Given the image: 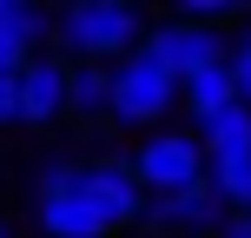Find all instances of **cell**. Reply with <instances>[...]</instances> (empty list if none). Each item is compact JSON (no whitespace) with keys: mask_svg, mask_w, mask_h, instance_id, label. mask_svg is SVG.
Returning <instances> with one entry per match:
<instances>
[{"mask_svg":"<svg viewBox=\"0 0 251 238\" xmlns=\"http://www.w3.org/2000/svg\"><path fill=\"white\" fill-rule=\"evenodd\" d=\"M152 13L132 0H66L47 7V53H60L66 66H113L126 53H139Z\"/></svg>","mask_w":251,"mask_h":238,"instance_id":"obj_1","label":"cell"},{"mask_svg":"<svg viewBox=\"0 0 251 238\" xmlns=\"http://www.w3.org/2000/svg\"><path fill=\"white\" fill-rule=\"evenodd\" d=\"M33 53H47V7L0 0V73H20Z\"/></svg>","mask_w":251,"mask_h":238,"instance_id":"obj_9","label":"cell"},{"mask_svg":"<svg viewBox=\"0 0 251 238\" xmlns=\"http://www.w3.org/2000/svg\"><path fill=\"white\" fill-rule=\"evenodd\" d=\"M225 40H231V33H205V26L172 20V13H152L139 53H146V60H159L172 79H185V73H199V66H218V60H225Z\"/></svg>","mask_w":251,"mask_h":238,"instance_id":"obj_5","label":"cell"},{"mask_svg":"<svg viewBox=\"0 0 251 238\" xmlns=\"http://www.w3.org/2000/svg\"><path fill=\"white\" fill-rule=\"evenodd\" d=\"M106 106H113V79H106V66H73V86H66V119L100 126Z\"/></svg>","mask_w":251,"mask_h":238,"instance_id":"obj_12","label":"cell"},{"mask_svg":"<svg viewBox=\"0 0 251 238\" xmlns=\"http://www.w3.org/2000/svg\"><path fill=\"white\" fill-rule=\"evenodd\" d=\"M218 218H225V205H218L212 192H205V179H199V185H185V192L146 199L139 225H152L159 238H212V232H218Z\"/></svg>","mask_w":251,"mask_h":238,"instance_id":"obj_8","label":"cell"},{"mask_svg":"<svg viewBox=\"0 0 251 238\" xmlns=\"http://www.w3.org/2000/svg\"><path fill=\"white\" fill-rule=\"evenodd\" d=\"M205 192L225 212H251V152L245 159H205Z\"/></svg>","mask_w":251,"mask_h":238,"instance_id":"obj_13","label":"cell"},{"mask_svg":"<svg viewBox=\"0 0 251 238\" xmlns=\"http://www.w3.org/2000/svg\"><path fill=\"white\" fill-rule=\"evenodd\" d=\"M0 238H20V232H13V218H7V212H0Z\"/></svg>","mask_w":251,"mask_h":238,"instance_id":"obj_17","label":"cell"},{"mask_svg":"<svg viewBox=\"0 0 251 238\" xmlns=\"http://www.w3.org/2000/svg\"><path fill=\"white\" fill-rule=\"evenodd\" d=\"M126 172L146 199H165V192H185L205 179V152H199V132L192 126H152L139 132V146L126 152Z\"/></svg>","mask_w":251,"mask_h":238,"instance_id":"obj_3","label":"cell"},{"mask_svg":"<svg viewBox=\"0 0 251 238\" xmlns=\"http://www.w3.org/2000/svg\"><path fill=\"white\" fill-rule=\"evenodd\" d=\"M225 106H238V93H231V73H225V60H218V66H199V73H185V79H178V113L192 119V132H199L205 119H218Z\"/></svg>","mask_w":251,"mask_h":238,"instance_id":"obj_10","label":"cell"},{"mask_svg":"<svg viewBox=\"0 0 251 238\" xmlns=\"http://www.w3.org/2000/svg\"><path fill=\"white\" fill-rule=\"evenodd\" d=\"M212 238H251V212H225Z\"/></svg>","mask_w":251,"mask_h":238,"instance_id":"obj_16","label":"cell"},{"mask_svg":"<svg viewBox=\"0 0 251 238\" xmlns=\"http://www.w3.org/2000/svg\"><path fill=\"white\" fill-rule=\"evenodd\" d=\"M20 113H13V73H0V132H13Z\"/></svg>","mask_w":251,"mask_h":238,"instance_id":"obj_15","label":"cell"},{"mask_svg":"<svg viewBox=\"0 0 251 238\" xmlns=\"http://www.w3.org/2000/svg\"><path fill=\"white\" fill-rule=\"evenodd\" d=\"M199 152L205 159H245L251 152V113L245 106H225L218 119H205L199 126Z\"/></svg>","mask_w":251,"mask_h":238,"instance_id":"obj_11","label":"cell"},{"mask_svg":"<svg viewBox=\"0 0 251 238\" xmlns=\"http://www.w3.org/2000/svg\"><path fill=\"white\" fill-rule=\"evenodd\" d=\"M225 73H231V93H238V106L251 113V20L225 40Z\"/></svg>","mask_w":251,"mask_h":238,"instance_id":"obj_14","label":"cell"},{"mask_svg":"<svg viewBox=\"0 0 251 238\" xmlns=\"http://www.w3.org/2000/svg\"><path fill=\"white\" fill-rule=\"evenodd\" d=\"M106 79H113V106H106V119H113V126H132V132L172 126V113H178V79L165 73L159 60L126 53V60L106 66Z\"/></svg>","mask_w":251,"mask_h":238,"instance_id":"obj_2","label":"cell"},{"mask_svg":"<svg viewBox=\"0 0 251 238\" xmlns=\"http://www.w3.org/2000/svg\"><path fill=\"white\" fill-rule=\"evenodd\" d=\"M79 192H86V205L100 212L106 232H132L139 212H146V192L132 185V172H126V159H79Z\"/></svg>","mask_w":251,"mask_h":238,"instance_id":"obj_6","label":"cell"},{"mask_svg":"<svg viewBox=\"0 0 251 238\" xmlns=\"http://www.w3.org/2000/svg\"><path fill=\"white\" fill-rule=\"evenodd\" d=\"M33 225L40 238H113L79 192V159H47L33 172Z\"/></svg>","mask_w":251,"mask_h":238,"instance_id":"obj_4","label":"cell"},{"mask_svg":"<svg viewBox=\"0 0 251 238\" xmlns=\"http://www.w3.org/2000/svg\"><path fill=\"white\" fill-rule=\"evenodd\" d=\"M66 86H73V66L60 53H33L13 73V113H20V126H60L66 119Z\"/></svg>","mask_w":251,"mask_h":238,"instance_id":"obj_7","label":"cell"}]
</instances>
